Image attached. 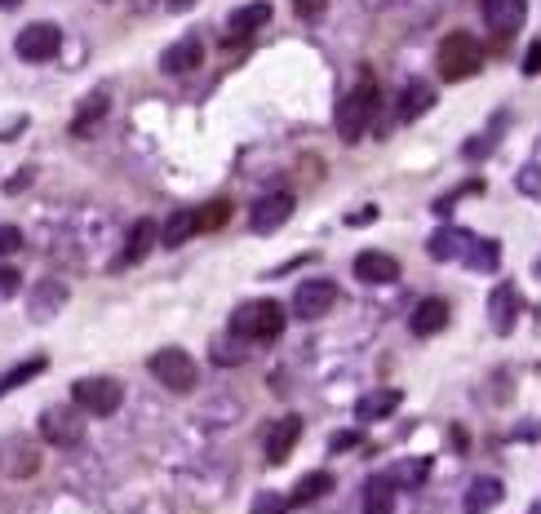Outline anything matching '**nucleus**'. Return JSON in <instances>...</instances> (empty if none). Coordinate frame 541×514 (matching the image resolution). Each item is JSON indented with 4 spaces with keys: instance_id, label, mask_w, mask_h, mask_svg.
Instances as JSON below:
<instances>
[{
    "instance_id": "1",
    "label": "nucleus",
    "mask_w": 541,
    "mask_h": 514,
    "mask_svg": "<svg viewBox=\"0 0 541 514\" xmlns=\"http://www.w3.org/2000/svg\"><path fill=\"white\" fill-rule=\"evenodd\" d=\"M435 67H440V80L462 85V80H471L484 67V49L475 45L471 32H448L440 40V49H435Z\"/></svg>"
},
{
    "instance_id": "2",
    "label": "nucleus",
    "mask_w": 541,
    "mask_h": 514,
    "mask_svg": "<svg viewBox=\"0 0 541 514\" xmlns=\"http://www.w3.org/2000/svg\"><path fill=\"white\" fill-rule=\"evenodd\" d=\"M280 333H284V306L271 302V297L244 302L231 315V337H240V342H275Z\"/></svg>"
},
{
    "instance_id": "3",
    "label": "nucleus",
    "mask_w": 541,
    "mask_h": 514,
    "mask_svg": "<svg viewBox=\"0 0 541 514\" xmlns=\"http://www.w3.org/2000/svg\"><path fill=\"white\" fill-rule=\"evenodd\" d=\"M373 111H377V85L373 80H360L342 102H338V138L342 142H360L373 125Z\"/></svg>"
},
{
    "instance_id": "4",
    "label": "nucleus",
    "mask_w": 541,
    "mask_h": 514,
    "mask_svg": "<svg viewBox=\"0 0 541 514\" xmlns=\"http://www.w3.org/2000/svg\"><path fill=\"white\" fill-rule=\"evenodd\" d=\"M147 373L165 390H173V395H191V390H196V377H200L196 359L182 351V346H160V351L147 359Z\"/></svg>"
},
{
    "instance_id": "5",
    "label": "nucleus",
    "mask_w": 541,
    "mask_h": 514,
    "mask_svg": "<svg viewBox=\"0 0 541 514\" xmlns=\"http://www.w3.org/2000/svg\"><path fill=\"white\" fill-rule=\"evenodd\" d=\"M71 399H76L80 413L111 417L120 408V399H125V386H120L116 377H80V382L71 386Z\"/></svg>"
},
{
    "instance_id": "6",
    "label": "nucleus",
    "mask_w": 541,
    "mask_h": 514,
    "mask_svg": "<svg viewBox=\"0 0 541 514\" xmlns=\"http://www.w3.org/2000/svg\"><path fill=\"white\" fill-rule=\"evenodd\" d=\"M40 435L49 448H80L85 444V413L67 404H54L40 413Z\"/></svg>"
},
{
    "instance_id": "7",
    "label": "nucleus",
    "mask_w": 541,
    "mask_h": 514,
    "mask_svg": "<svg viewBox=\"0 0 541 514\" xmlns=\"http://www.w3.org/2000/svg\"><path fill=\"white\" fill-rule=\"evenodd\" d=\"M63 49V32H58V23H27L23 32L14 40V54L23 58V63H49V58Z\"/></svg>"
},
{
    "instance_id": "8",
    "label": "nucleus",
    "mask_w": 541,
    "mask_h": 514,
    "mask_svg": "<svg viewBox=\"0 0 541 514\" xmlns=\"http://www.w3.org/2000/svg\"><path fill=\"white\" fill-rule=\"evenodd\" d=\"M333 302H338V284L306 280V284H298V293H293V315H298V320H324V315L333 311Z\"/></svg>"
},
{
    "instance_id": "9",
    "label": "nucleus",
    "mask_w": 541,
    "mask_h": 514,
    "mask_svg": "<svg viewBox=\"0 0 541 514\" xmlns=\"http://www.w3.org/2000/svg\"><path fill=\"white\" fill-rule=\"evenodd\" d=\"M293 209H298V200H293V191H271V195H262V200L253 204L249 226H253V231H258V235H271V231H280V226L293 218Z\"/></svg>"
},
{
    "instance_id": "10",
    "label": "nucleus",
    "mask_w": 541,
    "mask_h": 514,
    "mask_svg": "<svg viewBox=\"0 0 541 514\" xmlns=\"http://www.w3.org/2000/svg\"><path fill=\"white\" fill-rule=\"evenodd\" d=\"M479 14H484V27L493 32L497 40L515 36L524 27V14H528V0H479Z\"/></svg>"
},
{
    "instance_id": "11",
    "label": "nucleus",
    "mask_w": 541,
    "mask_h": 514,
    "mask_svg": "<svg viewBox=\"0 0 541 514\" xmlns=\"http://www.w3.org/2000/svg\"><path fill=\"white\" fill-rule=\"evenodd\" d=\"M519 315H524V297H519L515 284H497L493 293H488V324H493V333H515Z\"/></svg>"
},
{
    "instance_id": "12",
    "label": "nucleus",
    "mask_w": 541,
    "mask_h": 514,
    "mask_svg": "<svg viewBox=\"0 0 541 514\" xmlns=\"http://www.w3.org/2000/svg\"><path fill=\"white\" fill-rule=\"evenodd\" d=\"M36 466H40V448L32 444V439H27V435L5 439V448H0V470H5V475L32 479V475H36Z\"/></svg>"
},
{
    "instance_id": "13",
    "label": "nucleus",
    "mask_w": 541,
    "mask_h": 514,
    "mask_svg": "<svg viewBox=\"0 0 541 514\" xmlns=\"http://www.w3.org/2000/svg\"><path fill=\"white\" fill-rule=\"evenodd\" d=\"M271 23V5L267 0H249V5H240L236 14L227 18V40L231 45H244L253 32H262V27Z\"/></svg>"
},
{
    "instance_id": "14",
    "label": "nucleus",
    "mask_w": 541,
    "mask_h": 514,
    "mask_svg": "<svg viewBox=\"0 0 541 514\" xmlns=\"http://www.w3.org/2000/svg\"><path fill=\"white\" fill-rule=\"evenodd\" d=\"M63 306H67V284H63V280H49V275H45V280H40L36 289L27 293V311H32V320H36V324L54 320V315L63 311Z\"/></svg>"
},
{
    "instance_id": "15",
    "label": "nucleus",
    "mask_w": 541,
    "mask_h": 514,
    "mask_svg": "<svg viewBox=\"0 0 541 514\" xmlns=\"http://www.w3.org/2000/svg\"><path fill=\"white\" fill-rule=\"evenodd\" d=\"M204 63V45L196 36H182V40H173V45L160 54V71L165 76H191Z\"/></svg>"
},
{
    "instance_id": "16",
    "label": "nucleus",
    "mask_w": 541,
    "mask_h": 514,
    "mask_svg": "<svg viewBox=\"0 0 541 514\" xmlns=\"http://www.w3.org/2000/svg\"><path fill=\"white\" fill-rule=\"evenodd\" d=\"M298 439H302V417L298 413H289V417L275 421V426L267 430V461H271V466H284V461H289V452L298 448Z\"/></svg>"
},
{
    "instance_id": "17",
    "label": "nucleus",
    "mask_w": 541,
    "mask_h": 514,
    "mask_svg": "<svg viewBox=\"0 0 541 514\" xmlns=\"http://www.w3.org/2000/svg\"><path fill=\"white\" fill-rule=\"evenodd\" d=\"M156 235H160L156 218H138L134 226H129V240H125V249H120V257H116V271L120 266H138L142 257L156 249Z\"/></svg>"
},
{
    "instance_id": "18",
    "label": "nucleus",
    "mask_w": 541,
    "mask_h": 514,
    "mask_svg": "<svg viewBox=\"0 0 541 514\" xmlns=\"http://www.w3.org/2000/svg\"><path fill=\"white\" fill-rule=\"evenodd\" d=\"M444 324H448V302L444 297H422V302L413 306V315H408V333L413 337H435Z\"/></svg>"
},
{
    "instance_id": "19",
    "label": "nucleus",
    "mask_w": 541,
    "mask_h": 514,
    "mask_svg": "<svg viewBox=\"0 0 541 514\" xmlns=\"http://www.w3.org/2000/svg\"><path fill=\"white\" fill-rule=\"evenodd\" d=\"M355 275H360L364 284H395L400 280V262L382 249H369V253L355 257Z\"/></svg>"
},
{
    "instance_id": "20",
    "label": "nucleus",
    "mask_w": 541,
    "mask_h": 514,
    "mask_svg": "<svg viewBox=\"0 0 541 514\" xmlns=\"http://www.w3.org/2000/svg\"><path fill=\"white\" fill-rule=\"evenodd\" d=\"M431 107H435V89L426 85V80H408V85L400 89V102H395V116L417 120V116H426Z\"/></svg>"
},
{
    "instance_id": "21",
    "label": "nucleus",
    "mask_w": 541,
    "mask_h": 514,
    "mask_svg": "<svg viewBox=\"0 0 541 514\" xmlns=\"http://www.w3.org/2000/svg\"><path fill=\"white\" fill-rule=\"evenodd\" d=\"M466 244H471V231H462V226H440V231L426 240V253H431L435 262H453V257L466 253Z\"/></svg>"
},
{
    "instance_id": "22",
    "label": "nucleus",
    "mask_w": 541,
    "mask_h": 514,
    "mask_svg": "<svg viewBox=\"0 0 541 514\" xmlns=\"http://www.w3.org/2000/svg\"><path fill=\"white\" fill-rule=\"evenodd\" d=\"M404 404V395L395 386H386V390H369V395L360 399V404H355V417L360 421H386L395 413V408Z\"/></svg>"
},
{
    "instance_id": "23",
    "label": "nucleus",
    "mask_w": 541,
    "mask_h": 514,
    "mask_svg": "<svg viewBox=\"0 0 541 514\" xmlns=\"http://www.w3.org/2000/svg\"><path fill=\"white\" fill-rule=\"evenodd\" d=\"M107 107H111V94L107 89H94L85 102L76 107V120H71V133L76 138H85V133H94L102 125V116H107Z\"/></svg>"
},
{
    "instance_id": "24",
    "label": "nucleus",
    "mask_w": 541,
    "mask_h": 514,
    "mask_svg": "<svg viewBox=\"0 0 541 514\" xmlns=\"http://www.w3.org/2000/svg\"><path fill=\"white\" fill-rule=\"evenodd\" d=\"M502 497H506L502 479H475L471 488H466V497H462V510L466 514H488Z\"/></svg>"
},
{
    "instance_id": "25",
    "label": "nucleus",
    "mask_w": 541,
    "mask_h": 514,
    "mask_svg": "<svg viewBox=\"0 0 541 514\" xmlns=\"http://www.w3.org/2000/svg\"><path fill=\"white\" fill-rule=\"evenodd\" d=\"M191 235H200V231H196V209H178L165 226H160L156 240L165 244V249H182V244H187Z\"/></svg>"
},
{
    "instance_id": "26",
    "label": "nucleus",
    "mask_w": 541,
    "mask_h": 514,
    "mask_svg": "<svg viewBox=\"0 0 541 514\" xmlns=\"http://www.w3.org/2000/svg\"><path fill=\"white\" fill-rule=\"evenodd\" d=\"M462 262L471 266V271L488 275V271H497V266H502V249H497V240H479V235H471V244H466Z\"/></svg>"
},
{
    "instance_id": "27",
    "label": "nucleus",
    "mask_w": 541,
    "mask_h": 514,
    "mask_svg": "<svg viewBox=\"0 0 541 514\" xmlns=\"http://www.w3.org/2000/svg\"><path fill=\"white\" fill-rule=\"evenodd\" d=\"M329 492H333V475H329V470H311V475L298 479V488H293L289 506H311V501L329 497Z\"/></svg>"
},
{
    "instance_id": "28",
    "label": "nucleus",
    "mask_w": 541,
    "mask_h": 514,
    "mask_svg": "<svg viewBox=\"0 0 541 514\" xmlns=\"http://www.w3.org/2000/svg\"><path fill=\"white\" fill-rule=\"evenodd\" d=\"M360 506H364V514H391L395 510V483L391 479H369Z\"/></svg>"
},
{
    "instance_id": "29",
    "label": "nucleus",
    "mask_w": 541,
    "mask_h": 514,
    "mask_svg": "<svg viewBox=\"0 0 541 514\" xmlns=\"http://www.w3.org/2000/svg\"><path fill=\"white\" fill-rule=\"evenodd\" d=\"M231 222V200H209L204 209H196V231H222Z\"/></svg>"
},
{
    "instance_id": "30",
    "label": "nucleus",
    "mask_w": 541,
    "mask_h": 514,
    "mask_svg": "<svg viewBox=\"0 0 541 514\" xmlns=\"http://www.w3.org/2000/svg\"><path fill=\"white\" fill-rule=\"evenodd\" d=\"M40 373H45V359H27V364H18V368H9V373L5 377H0V390H14V386H27V382H32V377H40Z\"/></svg>"
},
{
    "instance_id": "31",
    "label": "nucleus",
    "mask_w": 541,
    "mask_h": 514,
    "mask_svg": "<svg viewBox=\"0 0 541 514\" xmlns=\"http://www.w3.org/2000/svg\"><path fill=\"white\" fill-rule=\"evenodd\" d=\"M497 138H502V120H497V125L484 133V138H471V142H466L462 156H466V160H484L488 151H493V142H497Z\"/></svg>"
},
{
    "instance_id": "32",
    "label": "nucleus",
    "mask_w": 541,
    "mask_h": 514,
    "mask_svg": "<svg viewBox=\"0 0 541 514\" xmlns=\"http://www.w3.org/2000/svg\"><path fill=\"white\" fill-rule=\"evenodd\" d=\"M18 249H23V231L9 222H0V257H14Z\"/></svg>"
},
{
    "instance_id": "33",
    "label": "nucleus",
    "mask_w": 541,
    "mask_h": 514,
    "mask_svg": "<svg viewBox=\"0 0 541 514\" xmlns=\"http://www.w3.org/2000/svg\"><path fill=\"white\" fill-rule=\"evenodd\" d=\"M360 444H364L360 430H338V435H329V452H351V448H360Z\"/></svg>"
},
{
    "instance_id": "34",
    "label": "nucleus",
    "mask_w": 541,
    "mask_h": 514,
    "mask_svg": "<svg viewBox=\"0 0 541 514\" xmlns=\"http://www.w3.org/2000/svg\"><path fill=\"white\" fill-rule=\"evenodd\" d=\"M284 510H289V501L275 497V492H262V497L253 501V514H284Z\"/></svg>"
},
{
    "instance_id": "35",
    "label": "nucleus",
    "mask_w": 541,
    "mask_h": 514,
    "mask_svg": "<svg viewBox=\"0 0 541 514\" xmlns=\"http://www.w3.org/2000/svg\"><path fill=\"white\" fill-rule=\"evenodd\" d=\"M519 191H524L528 200H537V195H541V187H537V160L524 164V173H519Z\"/></svg>"
},
{
    "instance_id": "36",
    "label": "nucleus",
    "mask_w": 541,
    "mask_h": 514,
    "mask_svg": "<svg viewBox=\"0 0 541 514\" xmlns=\"http://www.w3.org/2000/svg\"><path fill=\"white\" fill-rule=\"evenodd\" d=\"M213 364H244V346L218 342V346H213Z\"/></svg>"
},
{
    "instance_id": "37",
    "label": "nucleus",
    "mask_w": 541,
    "mask_h": 514,
    "mask_svg": "<svg viewBox=\"0 0 541 514\" xmlns=\"http://www.w3.org/2000/svg\"><path fill=\"white\" fill-rule=\"evenodd\" d=\"M18 284H23V280H18L14 266H0V297H14V293H18Z\"/></svg>"
},
{
    "instance_id": "38",
    "label": "nucleus",
    "mask_w": 541,
    "mask_h": 514,
    "mask_svg": "<svg viewBox=\"0 0 541 514\" xmlns=\"http://www.w3.org/2000/svg\"><path fill=\"white\" fill-rule=\"evenodd\" d=\"M293 9H298L302 18H320L324 14V0H293Z\"/></svg>"
},
{
    "instance_id": "39",
    "label": "nucleus",
    "mask_w": 541,
    "mask_h": 514,
    "mask_svg": "<svg viewBox=\"0 0 541 514\" xmlns=\"http://www.w3.org/2000/svg\"><path fill=\"white\" fill-rule=\"evenodd\" d=\"M537 67H541V45L533 40V45H528V54H524V76H537Z\"/></svg>"
},
{
    "instance_id": "40",
    "label": "nucleus",
    "mask_w": 541,
    "mask_h": 514,
    "mask_svg": "<svg viewBox=\"0 0 541 514\" xmlns=\"http://www.w3.org/2000/svg\"><path fill=\"white\" fill-rule=\"evenodd\" d=\"M27 182H32V169H23V173H18V178H9V187H5V191H9V195H14V191H23V187H27Z\"/></svg>"
},
{
    "instance_id": "41",
    "label": "nucleus",
    "mask_w": 541,
    "mask_h": 514,
    "mask_svg": "<svg viewBox=\"0 0 541 514\" xmlns=\"http://www.w3.org/2000/svg\"><path fill=\"white\" fill-rule=\"evenodd\" d=\"M377 218V209L369 204V209H360V213H351V226H364V222H373Z\"/></svg>"
},
{
    "instance_id": "42",
    "label": "nucleus",
    "mask_w": 541,
    "mask_h": 514,
    "mask_svg": "<svg viewBox=\"0 0 541 514\" xmlns=\"http://www.w3.org/2000/svg\"><path fill=\"white\" fill-rule=\"evenodd\" d=\"M191 5H196V0H169V9H178V14L182 9H191Z\"/></svg>"
},
{
    "instance_id": "43",
    "label": "nucleus",
    "mask_w": 541,
    "mask_h": 514,
    "mask_svg": "<svg viewBox=\"0 0 541 514\" xmlns=\"http://www.w3.org/2000/svg\"><path fill=\"white\" fill-rule=\"evenodd\" d=\"M18 5H23V0H0V9H18Z\"/></svg>"
},
{
    "instance_id": "44",
    "label": "nucleus",
    "mask_w": 541,
    "mask_h": 514,
    "mask_svg": "<svg viewBox=\"0 0 541 514\" xmlns=\"http://www.w3.org/2000/svg\"><path fill=\"white\" fill-rule=\"evenodd\" d=\"M528 514H537V506H533V510H528Z\"/></svg>"
},
{
    "instance_id": "45",
    "label": "nucleus",
    "mask_w": 541,
    "mask_h": 514,
    "mask_svg": "<svg viewBox=\"0 0 541 514\" xmlns=\"http://www.w3.org/2000/svg\"><path fill=\"white\" fill-rule=\"evenodd\" d=\"M0 395H5V390H0Z\"/></svg>"
}]
</instances>
